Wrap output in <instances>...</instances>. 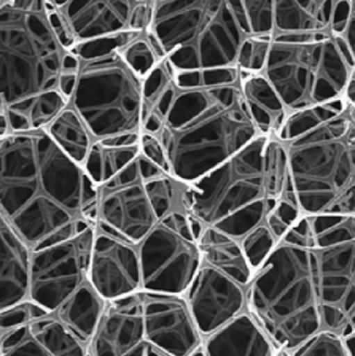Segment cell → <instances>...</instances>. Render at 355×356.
<instances>
[{"label":"cell","instance_id":"cell-1","mask_svg":"<svg viewBox=\"0 0 355 356\" xmlns=\"http://www.w3.org/2000/svg\"><path fill=\"white\" fill-rule=\"evenodd\" d=\"M0 216L33 250L97 225V186L46 129L0 137Z\"/></svg>","mask_w":355,"mask_h":356},{"label":"cell","instance_id":"cell-2","mask_svg":"<svg viewBox=\"0 0 355 356\" xmlns=\"http://www.w3.org/2000/svg\"><path fill=\"white\" fill-rule=\"evenodd\" d=\"M156 113L160 140L173 177L194 184L249 145L260 131L235 83L181 87L170 79Z\"/></svg>","mask_w":355,"mask_h":356},{"label":"cell","instance_id":"cell-3","mask_svg":"<svg viewBox=\"0 0 355 356\" xmlns=\"http://www.w3.org/2000/svg\"><path fill=\"white\" fill-rule=\"evenodd\" d=\"M270 138L260 136L191 184L194 219L240 241L266 222L290 182L287 152Z\"/></svg>","mask_w":355,"mask_h":356},{"label":"cell","instance_id":"cell-4","mask_svg":"<svg viewBox=\"0 0 355 356\" xmlns=\"http://www.w3.org/2000/svg\"><path fill=\"white\" fill-rule=\"evenodd\" d=\"M283 144L302 215L355 216V127L346 97L319 106L318 119Z\"/></svg>","mask_w":355,"mask_h":356},{"label":"cell","instance_id":"cell-5","mask_svg":"<svg viewBox=\"0 0 355 356\" xmlns=\"http://www.w3.org/2000/svg\"><path fill=\"white\" fill-rule=\"evenodd\" d=\"M148 31L162 46L175 74H206L237 67L251 37L244 1H152Z\"/></svg>","mask_w":355,"mask_h":356},{"label":"cell","instance_id":"cell-6","mask_svg":"<svg viewBox=\"0 0 355 356\" xmlns=\"http://www.w3.org/2000/svg\"><path fill=\"white\" fill-rule=\"evenodd\" d=\"M246 291L250 314L274 346L293 351L322 330L312 250L281 241Z\"/></svg>","mask_w":355,"mask_h":356},{"label":"cell","instance_id":"cell-7","mask_svg":"<svg viewBox=\"0 0 355 356\" xmlns=\"http://www.w3.org/2000/svg\"><path fill=\"white\" fill-rule=\"evenodd\" d=\"M63 46L46 1L0 0V106L60 89Z\"/></svg>","mask_w":355,"mask_h":356},{"label":"cell","instance_id":"cell-8","mask_svg":"<svg viewBox=\"0 0 355 356\" xmlns=\"http://www.w3.org/2000/svg\"><path fill=\"white\" fill-rule=\"evenodd\" d=\"M355 64L333 33L272 38L263 74L289 116L345 97Z\"/></svg>","mask_w":355,"mask_h":356},{"label":"cell","instance_id":"cell-9","mask_svg":"<svg viewBox=\"0 0 355 356\" xmlns=\"http://www.w3.org/2000/svg\"><path fill=\"white\" fill-rule=\"evenodd\" d=\"M77 60L76 81L69 104L95 141L141 135L146 79L131 68L121 48Z\"/></svg>","mask_w":355,"mask_h":356},{"label":"cell","instance_id":"cell-10","mask_svg":"<svg viewBox=\"0 0 355 356\" xmlns=\"http://www.w3.org/2000/svg\"><path fill=\"white\" fill-rule=\"evenodd\" d=\"M204 225L189 213L166 216L138 244L145 292L183 295L202 265Z\"/></svg>","mask_w":355,"mask_h":356},{"label":"cell","instance_id":"cell-11","mask_svg":"<svg viewBox=\"0 0 355 356\" xmlns=\"http://www.w3.org/2000/svg\"><path fill=\"white\" fill-rule=\"evenodd\" d=\"M154 163L140 154L126 168L97 186V227L139 244L158 223L147 188Z\"/></svg>","mask_w":355,"mask_h":356},{"label":"cell","instance_id":"cell-12","mask_svg":"<svg viewBox=\"0 0 355 356\" xmlns=\"http://www.w3.org/2000/svg\"><path fill=\"white\" fill-rule=\"evenodd\" d=\"M96 226L33 251L29 299L53 314L90 282Z\"/></svg>","mask_w":355,"mask_h":356},{"label":"cell","instance_id":"cell-13","mask_svg":"<svg viewBox=\"0 0 355 356\" xmlns=\"http://www.w3.org/2000/svg\"><path fill=\"white\" fill-rule=\"evenodd\" d=\"M313 252L322 330L343 337L355 319V238Z\"/></svg>","mask_w":355,"mask_h":356},{"label":"cell","instance_id":"cell-14","mask_svg":"<svg viewBox=\"0 0 355 356\" xmlns=\"http://www.w3.org/2000/svg\"><path fill=\"white\" fill-rule=\"evenodd\" d=\"M53 4L75 46L127 31H146L151 22L152 1L92 0Z\"/></svg>","mask_w":355,"mask_h":356},{"label":"cell","instance_id":"cell-15","mask_svg":"<svg viewBox=\"0 0 355 356\" xmlns=\"http://www.w3.org/2000/svg\"><path fill=\"white\" fill-rule=\"evenodd\" d=\"M90 282L106 302L142 292L138 244L96 226Z\"/></svg>","mask_w":355,"mask_h":356},{"label":"cell","instance_id":"cell-16","mask_svg":"<svg viewBox=\"0 0 355 356\" xmlns=\"http://www.w3.org/2000/svg\"><path fill=\"white\" fill-rule=\"evenodd\" d=\"M141 294L146 342L169 356H189L204 344L183 295Z\"/></svg>","mask_w":355,"mask_h":356},{"label":"cell","instance_id":"cell-17","mask_svg":"<svg viewBox=\"0 0 355 356\" xmlns=\"http://www.w3.org/2000/svg\"><path fill=\"white\" fill-rule=\"evenodd\" d=\"M183 296L204 339L241 315L247 307L246 286L204 261Z\"/></svg>","mask_w":355,"mask_h":356},{"label":"cell","instance_id":"cell-18","mask_svg":"<svg viewBox=\"0 0 355 356\" xmlns=\"http://www.w3.org/2000/svg\"><path fill=\"white\" fill-rule=\"evenodd\" d=\"M145 342L141 292L110 301L88 345V356H126Z\"/></svg>","mask_w":355,"mask_h":356},{"label":"cell","instance_id":"cell-19","mask_svg":"<svg viewBox=\"0 0 355 356\" xmlns=\"http://www.w3.org/2000/svg\"><path fill=\"white\" fill-rule=\"evenodd\" d=\"M0 356H88V347L50 314L0 334Z\"/></svg>","mask_w":355,"mask_h":356},{"label":"cell","instance_id":"cell-20","mask_svg":"<svg viewBox=\"0 0 355 356\" xmlns=\"http://www.w3.org/2000/svg\"><path fill=\"white\" fill-rule=\"evenodd\" d=\"M0 311L29 299L33 249L0 216Z\"/></svg>","mask_w":355,"mask_h":356},{"label":"cell","instance_id":"cell-21","mask_svg":"<svg viewBox=\"0 0 355 356\" xmlns=\"http://www.w3.org/2000/svg\"><path fill=\"white\" fill-rule=\"evenodd\" d=\"M206 356H274V344L251 314L242 313L204 339Z\"/></svg>","mask_w":355,"mask_h":356},{"label":"cell","instance_id":"cell-22","mask_svg":"<svg viewBox=\"0 0 355 356\" xmlns=\"http://www.w3.org/2000/svg\"><path fill=\"white\" fill-rule=\"evenodd\" d=\"M337 2L273 0L272 38L306 33H333Z\"/></svg>","mask_w":355,"mask_h":356},{"label":"cell","instance_id":"cell-23","mask_svg":"<svg viewBox=\"0 0 355 356\" xmlns=\"http://www.w3.org/2000/svg\"><path fill=\"white\" fill-rule=\"evenodd\" d=\"M202 261L247 288L254 275L241 242L218 228L204 226L198 238Z\"/></svg>","mask_w":355,"mask_h":356},{"label":"cell","instance_id":"cell-24","mask_svg":"<svg viewBox=\"0 0 355 356\" xmlns=\"http://www.w3.org/2000/svg\"><path fill=\"white\" fill-rule=\"evenodd\" d=\"M352 238L355 216L302 215L281 241L314 251Z\"/></svg>","mask_w":355,"mask_h":356},{"label":"cell","instance_id":"cell-25","mask_svg":"<svg viewBox=\"0 0 355 356\" xmlns=\"http://www.w3.org/2000/svg\"><path fill=\"white\" fill-rule=\"evenodd\" d=\"M240 86L261 135L279 138L289 114L266 77L240 70Z\"/></svg>","mask_w":355,"mask_h":356},{"label":"cell","instance_id":"cell-26","mask_svg":"<svg viewBox=\"0 0 355 356\" xmlns=\"http://www.w3.org/2000/svg\"><path fill=\"white\" fill-rule=\"evenodd\" d=\"M141 154V135L125 136L94 142L83 164L96 186L116 177Z\"/></svg>","mask_w":355,"mask_h":356},{"label":"cell","instance_id":"cell-27","mask_svg":"<svg viewBox=\"0 0 355 356\" xmlns=\"http://www.w3.org/2000/svg\"><path fill=\"white\" fill-rule=\"evenodd\" d=\"M106 305L108 302L89 282L58 307L53 315L75 338L88 347Z\"/></svg>","mask_w":355,"mask_h":356},{"label":"cell","instance_id":"cell-28","mask_svg":"<svg viewBox=\"0 0 355 356\" xmlns=\"http://www.w3.org/2000/svg\"><path fill=\"white\" fill-rule=\"evenodd\" d=\"M69 102L70 100L58 89L42 94L10 108L0 106V111L6 113L8 117V133L46 129L68 106Z\"/></svg>","mask_w":355,"mask_h":356},{"label":"cell","instance_id":"cell-29","mask_svg":"<svg viewBox=\"0 0 355 356\" xmlns=\"http://www.w3.org/2000/svg\"><path fill=\"white\" fill-rule=\"evenodd\" d=\"M46 131L72 160L83 166L95 139L70 104L46 127Z\"/></svg>","mask_w":355,"mask_h":356},{"label":"cell","instance_id":"cell-30","mask_svg":"<svg viewBox=\"0 0 355 356\" xmlns=\"http://www.w3.org/2000/svg\"><path fill=\"white\" fill-rule=\"evenodd\" d=\"M121 52L131 68L145 79L162 62L152 46L147 31L140 33L133 41L121 48Z\"/></svg>","mask_w":355,"mask_h":356},{"label":"cell","instance_id":"cell-31","mask_svg":"<svg viewBox=\"0 0 355 356\" xmlns=\"http://www.w3.org/2000/svg\"><path fill=\"white\" fill-rule=\"evenodd\" d=\"M240 242L254 272L264 264L279 243L266 222L248 232Z\"/></svg>","mask_w":355,"mask_h":356},{"label":"cell","instance_id":"cell-32","mask_svg":"<svg viewBox=\"0 0 355 356\" xmlns=\"http://www.w3.org/2000/svg\"><path fill=\"white\" fill-rule=\"evenodd\" d=\"M292 356H350L345 341L340 334L320 330L295 350Z\"/></svg>","mask_w":355,"mask_h":356},{"label":"cell","instance_id":"cell-33","mask_svg":"<svg viewBox=\"0 0 355 356\" xmlns=\"http://www.w3.org/2000/svg\"><path fill=\"white\" fill-rule=\"evenodd\" d=\"M272 35H251L242 45L237 67L246 72L262 73L266 66Z\"/></svg>","mask_w":355,"mask_h":356},{"label":"cell","instance_id":"cell-34","mask_svg":"<svg viewBox=\"0 0 355 356\" xmlns=\"http://www.w3.org/2000/svg\"><path fill=\"white\" fill-rule=\"evenodd\" d=\"M47 309L35 301L27 299L0 311V334L12 332L21 326L27 325L50 315Z\"/></svg>","mask_w":355,"mask_h":356},{"label":"cell","instance_id":"cell-35","mask_svg":"<svg viewBox=\"0 0 355 356\" xmlns=\"http://www.w3.org/2000/svg\"><path fill=\"white\" fill-rule=\"evenodd\" d=\"M251 35H272L273 0L244 1Z\"/></svg>","mask_w":355,"mask_h":356},{"label":"cell","instance_id":"cell-36","mask_svg":"<svg viewBox=\"0 0 355 356\" xmlns=\"http://www.w3.org/2000/svg\"><path fill=\"white\" fill-rule=\"evenodd\" d=\"M141 154L146 159L154 163L158 168L165 172L170 173L168 161L165 154L164 148L160 144V140L154 134L142 131L141 133Z\"/></svg>","mask_w":355,"mask_h":356},{"label":"cell","instance_id":"cell-37","mask_svg":"<svg viewBox=\"0 0 355 356\" xmlns=\"http://www.w3.org/2000/svg\"><path fill=\"white\" fill-rule=\"evenodd\" d=\"M336 38L343 44L355 64V0H352V12L345 29Z\"/></svg>","mask_w":355,"mask_h":356},{"label":"cell","instance_id":"cell-38","mask_svg":"<svg viewBox=\"0 0 355 356\" xmlns=\"http://www.w3.org/2000/svg\"><path fill=\"white\" fill-rule=\"evenodd\" d=\"M126 356H169L148 342H143Z\"/></svg>","mask_w":355,"mask_h":356},{"label":"cell","instance_id":"cell-39","mask_svg":"<svg viewBox=\"0 0 355 356\" xmlns=\"http://www.w3.org/2000/svg\"><path fill=\"white\" fill-rule=\"evenodd\" d=\"M343 339L345 341L346 347H347L350 356H355V332Z\"/></svg>","mask_w":355,"mask_h":356},{"label":"cell","instance_id":"cell-40","mask_svg":"<svg viewBox=\"0 0 355 356\" xmlns=\"http://www.w3.org/2000/svg\"><path fill=\"white\" fill-rule=\"evenodd\" d=\"M347 100V99H346ZM347 112L348 115H349L350 120L352 121L355 127V106L352 104V102H348L347 100Z\"/></svg>","mask_w":355,"mask_h":356},{"label":"cell","instance_id":"cell-41","mask_svg":"<svg viewBox=\"0 0 355 356\" xmlns=\"http://www.w3.org/2000/svg\"><path fill=\"white\" fill-rule=\"evenodd\" d=\"M189 356H206V353H204V344L201 346L198 347L197 349L193 351Z\"/></svg>","mask_w":355,"mask_h":356}]
</instances>
